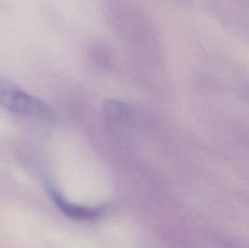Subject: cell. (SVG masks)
<instances>
[{
    "label": "cell",
    "mask_w": 249,
    "mask_h": 248,
    "mask_svg": "<svg viewBox=\"0 0 249 248\" xmlns=\"http://www.w3.org/2000/svg\"><path fill=\"white\" fill-rule=\"evenodd\" d=\"M0 106L19 116L45 117L50 116L51 111L44 102L23 91L16 85L0 80Z\"/></svg>",
    "instance_id": "1"
},
{
    "label": "cell",
    "mask_w": 249,
    "mask_h": 248,
    "mask_svg": "<svg viewBox=\"0 0 249 248\" xmlns=\"http://www.w3.org/2000/svg\"><path fill=\"white\" fill-rule=\"evenodd\" d=\"M51 195H53V201L57 204L58 208L63 213H66L68 216H71L73 219H78V220H92V219L99 218L105 211L104 208H97V207L94 208V207H84L72 203V202L63 198V196L57 194L55 190H51Z\"/></svg>",
    "instance_id": "2"
}]
</instances>
